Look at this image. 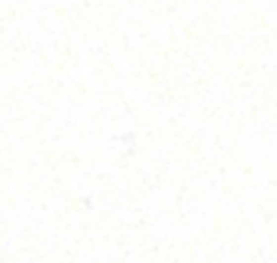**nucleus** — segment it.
Here are the masks:
<instances>
[]
</instances>
